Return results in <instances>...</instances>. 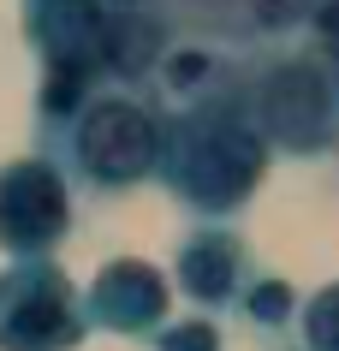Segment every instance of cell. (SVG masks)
<instances>
[{
    "mask_svg": "<svg viewBox=\"0 0 339 351\" xmlns=\"http://www.w3.org/2000/svg\"><path fill=\"white\" fill-rule=\"evenodd\" d=\"M155 173L173 185V197L190 215H203V221L238 215L268 173V143L250 119V84L226 77L203 101H185L173 119H161Z\"/></svg>",
    "mask_w": 339,
    "mask_h": 351,
    "instance_id": "obj_1",
    "label": "cell"
},
{
    "mask_svg": "<svg viewBox=\"0 0 339 351\" xmlns=\"http://www.w3.org/2000/svg\"><path fill=\"white\" fill-rule=\"evenodd\" d=\"M250 119L280 155H327L339 143V77L316 54H268L250 77Z\"/></svg>",
    "mask_w": 339,
    "mask_h": 351,
    "instance_id": "obj_2",
    "label": "cell"
},
{
    "mask_svg": "<svg viewBox=\"0 0 339 351\" xmlns=\"http://www.w3.org/2000/svg\"><path fill=\"white\" fill-rule=\"evenodd\" d=\"M161 167V113L125 90H101L72 119V173L95 191H131Z\"/></svg>",
    "mask_w": 339,
    "mask_h": 351,
    "instance_id": "obj_3",
    "label": "cell"
},
{
    "mask_svg": "<svg viewBox=\"0 0 339 351\" xmlns=\"http://www.w3.org/2000/svg\"><path fill=\"white\" fill-rule=\"evenodd\" d=\"M84 333V298L54 256H18L0 268V351H72Z\"/></svg>",
    "mask_w": 339,
    "mask_h": 351,
    "instance_id": "obj_4",
    "label": "cell"
},
{
    "mask_svg": "<svg viewBox=\"0 0 339 351\" xmlns=\"http://www.w3.org/2000/svg\"><path fill=\"white\" fill-rule=\"evenodd\" d=\"M72 232V191L48 155L0 167V250L18 256H54V244Z\"/></svg>",
    "mask_w": 339,
    "mask_h": 351,
    "instance_id": "obj_5",
    "label": "cell"
},
{
    "mask_svg": "<svg viewBox=\"0 0 339 351\" xmlns=\"http://www.w3.org/2000/svg\"><path fill=\"white\" fill-rule=\"evenodd\" d=\"M173 286L167 274L143 256H113L101 262V274L90 280V298H84V322L108 333H125V339H143L167 322Z\"/></svg>",
    "mask_w": 339,
    "mask_h": 351,
    "instance_id": "obj_6",
    "label": "cell"
},
{
    "mask_svg": "<svg viewBox=\"0 0 339 351\" xmlns=\"http://www.w3.org/2000/svg\"><path fill=\"white\" fill-rule=\"evenodd\" d=\"M173 280H179V292H185L190 304H203V310H232L238 292H244V280H250L238 232H226L221 221L197 226V232L179 244V256H173Z\"/></svg>",
    "mask_w": 339,
    "mask_h": 351,
    "instance_id": "obj_7",
    "label": "cell"
},
{
    "mask_svg": "<svg viewBox=\"0 0 339 351\" xmlns=\"http://www.w3.org/2000/svg\"><path fill=\"white\" fill-rule=\"evenodd\" d=\"M24 24L42 60H77L101 72V30H108L101 0H24Z\"/></svg>",
    "mask_w": 339,
    "mask_h": 351,
    "instance_id": "obj_8",
    "label": "cell"
},
{
    "mask_svg": "<svg viewBox=\"0 0 339 351\" xmlns=\"http://www.w3.org/2000/svg\"><path fill=\"white\" fill-rule=\"evenodd\" d=\"M173 48V24L155 6H131V12H108L101 30V72L119 84H143L149 72H161V60Z\"/></svg>",
    "mask_w": 339,
    "mask_h": 351,
    "instance_id": "obj_9",
    "label": "cell"
},
{
    "mask_svg": "<svg viewBox=\"0 0 339 351\" xmlns=\"http://www.w3.org/2000/svg\"><path fill=\"white\" fill-rule=\"evenodd\" d=\"M95 66H77V60H42V95H36V113L54 125V119H77L84 101L95 95Z\"/></svg>",
    "mask_w": 339,
    "mask_h": 351,
    "instance_id": "obj_10",
    "label": "cell"
},
{
    "mask_svg": "<svg viewBox=\"0 0 339 351\" xmlns=\"http://www.w3.org/2000/svg\"><path fill=\"white\" fill-rule=\"evenodd\" d=\"M226 77L232 72H226V60L214 48H167V60H161V84L179 101H203L208 90H221Z\"/></svg>",
    "mask_w": 339,
    "mask_h": 351,
    "instance_id": "obj_11",
    "label": "cell"
},
{
    "mask_svg": "<svg viewBox=\"0 0 339 351\" xmlns=\"http://www.w3.org/2000/svg\"><path fill=\"white\" fill-rule=\"evenodd\" d=\"M238 310H244L262 333H280V328H292V315H298V292H292L280 274H250L244 292H238Z\"/></svg>",
    "mask_w": 339,
    "mask_h": 351,
    "instance_id": "obj_12",
    "label": "cell"
},
{
    "mask_svg": "<svg viewBox=\"0 0 339 351\" xmlns=\"http://www.w3.org/2000/svg\"><path fill=\"white\" fill-rule=\"evenodd\" d=\"M238 12L262 36H292V30H303L316 19V0H238Z\"/></svg>",
    "mask_w": 339,
    "mask_h": 351,
    "instance_id": "obj_13",
    "label": "cell"
},
{
    "mask_svg": "<svg viewBox=\"0 0 339 351\" xmlns=\"http://www.w3.org/2000/svg\"><path fill=\"white\" fill-rule=\"evenodd\" d=\"M303 339L310 351H339V280L303 304Z\"/></svg>",
    "mask_w": 339,
    "mask_h": 351,
    "instance_id": "obj_14",
    "label": "cell"
},
{
    "mask_svg": "<svg viewBox=\"0 0 339 351\" xmlns=\"http://www.w3.org/2000/svg\"><path fill=\"white\" fill-rule=\"evenodd\" d=\"M155 351H221V328L208 322H173L155 333Z\"/></svg>",
    "mask_w": 339,
    "mask_h": 351,
    "instance_id": "obj_15",
    "label": "cell"
},
{
    "mask_svg": "<svg viewBox=\"0 0 339 351\" xmlns=\"http://www.w3.org/2000/svg\"><path fill=\"white\" fill-rule=\"evenodd\" d=\"M108 12H131V6H149V0H101Z\"/></svg>",
    "mask_w": 339,
    "mask_h": 351,
    "instance_id": "obj_16",
    "label": "cell"
},
{
    "mask_svg": "<svg viewBox=\"0 0 339 351\" xmlns=\"http://www.w3.org/2000/svg\"><path fill=\"white\" fill-rule=\"evenodd\" d=\"M303 351H310V346H303Z\"/></svg>",
    "mask_w": 339,
    "mask_h": 351,
    "instance_id": "obj_17",
    "label": "cell"
}]
</instances>
